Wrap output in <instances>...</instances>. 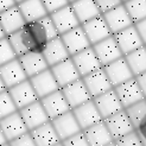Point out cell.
I'll list each match as a JSON object with an SVG mask.
<instances>
[{
	"label": "cell",
	"mask_w": 146,
	"mask_h": 146,
	"mask_svg": "<svg viewBox=\"0 0 146 146\" xmlns=\"http://www.w3.org/2000/svg\"><path fill=\"white\" fill-rule=\"evenodd\" d=\"M60 36L51 17L27 21L18 31L6 36L17 57L26 52H42L48 42Z\"/></svg>",
	"instance_id": "cell-1"
},
{
	"label": "cell",
	"mask_w": 146,
	"mask_h": 146,
	"mask_svg": "<svg viewBox=\"0 0 146 146\" xmlns=\"http://www.w3.org/2000/svg\"><path fill=\"white\" fill-rule=\"evenodd\" d=\"M50 121L52 123V126L61 141L82 131L71 109L56 116L54 119H51Z\"/></svg>",
	"instance_id": "cell-2"
},
{
	"label": "cell",
	"mask_w": 146,
	"mask_h": 146,
	"mask_svg": "<svg viewBox=\"0 0 146 146\" xmlns=\"http://www.w3.org/2000/svg\"><path fill=\"white\" fill-rule=\"evenodd\" d=\"M21 118H23L25 125L27 127L29 131H31L36 127H38L40 125H43V123H45L48 121H50L49 116L45 112L44 107L42 106L40 101L37 100L32 102V104L27 105L23 108L18 109Z\"/></svg>",
	"instance_id": "cell-3"
},
{
	"label": "cell",
	"mask_w": 146,
	"mask_h": 146,
	"mask_svg": "<svg viewBox=\"0 0 146 146\" xmlns=\"http://www.w3.org/2000/svg\"><path fill=\"white\" fill-rule=\"evenodd\" d=\"M92 48L94 50V52H95L96 57L99 58L102 67H105V65L112 63L113 61L123 56L120 48L116 44L113 35L105 38L104 40L96 43V44L92 45Z\"/></svg>",
	"instance_id": "cell-4"
},
{
	"label": "cell",
	"mask_w": 146,
	"mask_h": 146,
	"mask_svg": "<svg viewBox=\"0 0 146 146\" xmlns=\"http://www.w3.org/2000/svg\"><path fill=\"white\" fill-rule=\"evenodd\" d=\"M113 37L116 42V44H118V46L120 48L123 56L144 45V43L140 38L139 33H138L134 24L123 29V30H121L119 32L114 33Z\"/></svg>",
	"instance_id": "cell-5"
},
{
	"label": "cell",
	"mask_w": 146,
	"mask_h": 146,
	"mask_svg": "<svg viewBox=\"0 0 146 146\" xmlns=\"http://www.w3.org/2000/svg\"><path fill=\"white\" fill-rule=\"evenodd\" d=\"M114 90H115L116 95H118L123 108H126L131 105L135 104V102L145 99L135 77H132V78L127 80V81L122 82L121 84L114 87Z\"/></svg>",
	"instance_id": "cell-6"
},
{
	"label": "cell",
	"mask_w": 146,
	"mask_h": 146,
	"mask_svg": "<svg viewBox=\"0 0 146 146\" xmlns=\"http://www.w3.org/2000/svg\"><path fill=\"white\" fill-rule=\"evenodd\" d=\"M102 17L106 20L112 35L119 32L133 24V21L131 19L123 4H120L116 7H114V9L102 13Z\"/></svg>",
	"instance_id": "cell-7"
},
{
	"label": "cell",
	"mask_w": 146,
	"mask_h": 146,
	"mask_svg": "<svg viewBox=\"0 0 146 146\" xmlns=\"http://www.w3.org/2000/svg\"><path fill=\"white\" fill-rule=\"evenodd\" d=\"M93 101H94V104H95L99 113L101 114L102 119H106L108 116H111L123 109L114 88L102 93L101 95L93 98Z\"/></svg>",
	"instance_id": "cell-8"
},
{
	"label": "cell",
	"mask_w": 146,
	"mask_h": 146,
	"mask_svg": "<svg viewBox=\"0 0 146 146\" xmlns=\"http://www.w3.org/2000/svg\"><path fill=\"white\" fill-rule=\"evenodd\" d=\"M49 16L52 19L58 35H63L65 32L70 31L71 29L81 25L70 4L63 6L62 9L57 10L52 13H50Z\"/></svg>",
	"instance_id": "cell-9"
},
{
	"label": "cell",
	"mask_w": 146,
	"mask_h": 146,
	"mask_svg": "<svg viewBox=\"0 0 146 146\" xmlns=\"http://www.w3.org/2000/svg\"><path fill=\"white\" fill-rule=\"evenodd\" d=\"M60 89L62 90L63 95L71 109L92 100V96L88 89H87V87L84 86L82 78H78L76 81L62 87Z\"/></svg>",
	"instance_id": "cell-10"
},
{
	"label": "cell",
	"mask_w": 146,
	"mask_h": 146,
	"mask_svg": "<svg viewBox=\"0 0 146 146\" xmlns=\"http://www.w3.org/2000/svg\"><path fill=\"white\" fill-rule=\"evenodd\" d=\"M71 111L74 113L75 118H76V120H77L78 125L82 131L104 120L101 114L99 113L95 104H94L93 99L84 102L82 105L77 106V107H75V108H72Z\"/></svg>",
	"instance_id": "cell-11"
},
{
	"label": "cell",
	"mask_w": 146,
	"mask_h": 146,
	"mask_svg": "<svg viewBox=\"0 0 146 146\" xmlns=\"http://www.w3.org/2000/svg\"><path fill=\"white\" fill-rule=\"evenodd\" d=\"M104 122L106 123L113 140L119 139L122 135L134 131V126L132 125V122H131L128 115L126 114L125 109H122V111L104 119Z\"/></svg>",
	"instance_id": "cell-12"
},
{
	"label": "cell",
	"mask_w": 146,
	"mask_h": 146,
	"mask_svg": "<svg viewBox=\"0 0 146 146\" xmlns=\"http://www.w3.org/2000/svg\"><path fill=\"white\" fill-rule=\"evenodd\" d=\"M70 57H71L72 62H74V64H75L78 74L81 75V77L88 75V74H90V72L95 71L100 68H102L99 58L96 57V55H95V52H94L92 46L80 51V52L72 55Z\"/></svg>",
	"instance_id": "cell-13"
},
{
	"label": "cell",
	"mask_w": 146,
	"mask_h": 146,
	"mask_svg": "<svg viewBox=\"0 0 146 146\" xmlns=\"http://www.w3.org/2000/svg\"><path fill=\"white\" fill-rule=\"evenodd\" d=\"M102 68H104L109 82L112 83L113 88L121 84L122 82L127 81V80L134 77L132 70H131V68L128 67V64H127L123 56L118 58V60L113 61L112 63L105 65V67H102Z\"/></svg>",
	"instance_id": "cell-14"
},
{
	"label": "cell",
	"mask_w": 146,
	"mask_h": 146,
	"mask_svg": "<svg viewBox=\"0 0 146 146\" xmlns=\"http://www.w3.org/2000/svg\"><path fill=\"white\" fill-rule=\"evenodd\" d=\"M81 26L92 45L104 40L105 38L109 37V36H112V32L109 30L106 20L102 17V14L81 24Z\"/></svg>",
	"instance_id": "cell-15"
},
{
	"label": "cell",
	"mask_w": 146,
	"mask_h": 146,
	"mask_svg": "<svg viewBox=\"0 0 146 146\" xmlns=\"http://www.w3.org/2000/svg\"><path fill=\"white\" fill-rule=\"evenodd\" d=\"M29 80H30V82L33 87L36 94H37L38 99H42V98H44V96L49 95V94L60 89V86H58L50 68L40 71L39 74L30 77Z\"/></svg>",
	"instance_id": "cell-16"
},
{
	"label": "cell",
	"mask_w": 146,
	"mask_h": 146,
	"mask_svg": "<svg viewBox=\"0 0 146 146\" xmlns=\"http://www.w3.org/2000/svg\"><path fill=\"white\" fill-rule=\"evenodd\" d=\"M7 90H9L14 105H16V107L18 109L39 100L29 78H26L25 81L20 82L16 86L11 87V88H9Z\"/></svg>",
	"instance_id": "cell-17"
},
{
	"label": "cell",
	"mask_w": 146,
	"mask_h": 146,
	"mask_svg": "<svg viewBox=\"0 0 146 146\" xmlns=\"http://www.w3.org/2000/svg\"><path fill=\"white\" fill-rule=\"evenodd\" d=\"M81 78H82L84 86L87 87V89H88L92 99L98 95H101L102 93L113 88V86L109 82L104 68H100L95 71L90 72L88 75L82 76Z\"/></svg>",
	"instance_id": "cell-18"
},
{
	"label": "cell",
	"mask_w": 146,
	"mask_h": 146,
	"mask_svg": "<svg viewBox=\"0 0 146 146\" xmlns=\"http://www.w3.org/2000/svg\"><path fill=\"white\" fill-rule=\"evenodd\" d=\"M60 36H61V38H62V40H63L64 45L67 48L70 56L92 46L90 42L88 40V38H87V36H86L81 25L71 29L70 31L65 32L63 35H60Z\"/></svg>",
	"instance_id": "cell-19"
},
{
	"label": "cell",
	"mask_w": 146,
	"mask_h": 146,
	"mask_svg": "<svg viewBox=\"0 0 146 146\" xmlns=\"http://www.w3.org/2000/svg\"><path fill=\"white\" fill-rule=\"evenodd\" d=\"M50 70L54 74L60 88L76 81L78 78H81V75L78 74L71 57L52 65V67H50Z\"/></svg>",
	"instance_id": "cell-20"
},
{
	"label": "cell",
	"mask_w": 146,
	"mask_h": 146,
	"mask_svg": "<svg viewBox=\"0 0 146 146\" xmlns=\"http://www.w3.org/2000/svg\"><path fill=\"white\" fill-rule=\"evenodd\" d=\"M39 101H40L42 106L44 107L50 120L71 109L61 89H58L54 93L49 94V95L39 99Z\"/></svg>",
	"instance_id": "cell-21"
},
{
	"label": "cell",
	"mask_w": 146,
	"mask_h": 146,
	"mask_svg": "<svg viewBox=\"0 0 146 146\" xmlns=\"http://www.w3.org/2000/svg\"><path fill=\"white\" fill-rule=\"evenodd\" d=\"M0 128H1L3 133L5 134L7 141H11L16 139L17 137L29 132L19 111L0 119Z\"/></svg>",
	"instance_id": "cell-22"
},
{
	"label": "cell",
	"mask_w": 146,
	"mask_h": 146,
	"mask_svg": "<svg viewBox=\"0 0 146 146\" xmlns=\"http://www.w3.org/2000/svg\"><path fill=\"white\" fill-rule=\"evenodd\" d=\"M0 76H1L7 89L25 81L27 78L18 57L3 65H0Z\"/></svg>",
	"instance_id": "cell-23"
},
{
	"label": "cell",
	"mask_w": 146,
	"mask_h": 146,
	"mask_svg": "<svg viewBox=\"0 0 146 146\" xmlns=\"http://www.w3.org/2000/svg\"><path fill=\"white\" fill-rule=\"evenodd\" d=\"M42 54L44 56L49 67H52V65L70 57L68 50L65 48L64 43L61 38V36H57V37L49 40L45 48L43 49Z\"/></svg>",
	"instance_id": "cell-24"
},
{
	"label": "cell",
	"mask_w": 146,
	"mask_h": 146,
	"mask_svg": "<svg viewBox=\"0 0 146 146\" xmlns=\"http://www.w3.org/2000/svg\"><path fill=\"white\" fill-rule=\"evenodd\" d=\"M26 23L21 14L18 5H14L10 9L0 12V25L6 36L18 31Z\"/></svg>",
	"instance_id": "cell-25"
},
{
	"label": "cell",
	"mask_w": 146,
	"mask_h": 146,
	"mask_svg": "<svg viewBox=\"0 0 146 146\" xmlns=\"http://www.w3.org/2000/svg\"><path fill=\"white\" fill-rule=\"evenodd\" d=\"M18 60L21 64V67H23L27 78L50 68L42 52H26L18 56Z\"/></svg>",
	"instance_id": "cell-26"
},
{
	"label": "cell",
	"mask_w": 146,
	"mask_h": 146,
	"mask_svg": "<svg viewBox=\"0 0 146 146\" xmlns=\"http://www.w3.org/2000/svg\"><path fill=\"white\" fill-rule=\"evenodd\" d=\"M89 146H105L114 141L104 120L82 131Z\"/></svg>",
	"instance_id": "cell-27"
},
{
	"label": "cell",
	"mask_w": 146,
	"mask_h": 146,
	"mask_svg": "<svg viewBox=\"0 0 146 146\" xmlns=\"http://www.w3.org/2000/svg\"><path fill=\"white\" fill-rule=\"evenodd\" d=\"M29 132H30L33 141L37 146H52L61 141L51 121L43 123V125L29 131Z\"/></svg>",
	"instance_id": "cell-28"
},
{
	"label": "cell",
	"mask_w": 146,
	"mask_h": 146,
	"mask_svg": "<svg viewBox=\"0 0 146 146\" xmlns=\"http://www.w3.org/2000/svg\"><path fill=\"white\" fill-rule=\"evenodd\" d=\"M70 5L76 14L80 24H83L101 14L95 0H75V1L70 3Z\"/></svg>",
	"instance_id": "cell-29"
},
{
	"label": "cell",
	"mask_w": 146,
	"mask_h": 146,
	"mask_svg": "<svg viewBox=\"0 0 146 146\" xmlns=\"http://www.w3.org/2000/svg\"><path fill=\"white\" fill-rule=\"evenodd\" d=\"M17 5L26 23L38 20L49 14L42 0H24Z\"/></svg>",
	"instance_id": "cell-30"
},
{
	"label": "cell",
	"mask_w": 146,
	"mask_h": 146,
	"mask_svg": "<svg viewBox=\"0 0 146 146\" xmlns=\"http://www.w3.org/2000/svg\"><path fill=\"white\" fill-rule=\"evenodd\" d=\"M123 57H125L128 67L132 70L134 77L140 75L141 72L146 71V48L145 45L125 55Z\"/></svg>",
	"instance_id": "cell-31"
},
{
	"label": "cell",
	"mask_w": 146,
	"mask_h": 146,
	"mask_svg": "<svg viewBox=\"0 0 146 146\" xmlns=\"http://www.w3.org/2000/svg\"><path fill=\"white\" fill-rule=\"evenodd\" d=\"M122 4L125 5L133 24L146 18V0H127Z\"/></svg>",
	"instance_id": "cell-32"
},
{
	"label": "cell",
	"mask_w": 146,
	"mask_h": 146,
	"mask_svg": "<svg viewBox=\"0 0 146 146\" xmlns=\"http://www.w3.org/2000/svg\"><path fill=\"white\" fill-rule=\"evenodd\" d=\"M123 109H125L126 114L128 115V118L135 129V127L139 125L140 121L146 116V98Z\"/></svg>",
	"instance_id": "cell-33"
},
{
	"label": "cell",
	"mask_w": 146,
	"mask_h": 146,
	"mask_svg": "<svg viewBox=\"0 0 146 146\" xmlns=\"http://www.w3.org/2000/svg\"><path fill=\"white\" fill-rule=\"evenodd\" d=\"M18 108L14 105V102L10 95L9 90H4L0 93V119L17 112Z\"/></svg>",
	"instance_id": "cell-34"
},
{
	"label": "cell",
	"mask_w": 146,
	"mask_h": 146,
	"mask_svg": "<svg viewBox=\"0 0 146 146\" xmlns=\"http://www.w3.org/2000/svg\"><path fill=\"white\" fill-rule=\"evenodd\" d=\"M14 58H17V55L11 45L7 37L0 39V65H3L7 62H10Z\"/></svg>",
	"instance_id": "cell-35"
},
{
	"label": "cell",
	"mask_w": 146,
	"mask_h": 146,
	"mask_svg": "<svg viewBox=\"0 0 146 146\" xmlns=\"http://www.w3.org/2000/svg\"><path fill=\"white\" fill-rule=\"evenodd\" d=\"M114 143L116 146H143L135 131H132V132L122 135L119 139L114 140Z\"/></svg>",
	"instance_id": "cell-36"
},
{
	"label": "cell",
	"mask_w": 146,
	"mask_h": 146,
	"mask_svg": "<svg viewBox=\"0 0 146 146\" xmlns=\"http://www.w3.org/2000/svg\"><path fill=\"white\" fill-rule=\"evenodd\" d=\"M63 146H89L88 141H87L86 137L83 134V132H78L74 135H71L67 139H64L61 141Z\"/></svg>",
	"instance_id": "cell-37"
},
{
	"label": "cell",
	"mask_w": 146,
	"mask_h": 146,
	"mask_svg": "<svg viewBox=\"0 0 146 146\" xmlns=\"http://www.w3.org/2000/svg\"><path fill=\"white\" fill-rule=\"evenodd\" d=\"M9 144H10V146H37L36 143L33 141L30 132H26L24 134L17 137L16 139L9 141Z\"/></svg>",
	"instance_id": "cell-38"
},
{
	"label": "cell",
	"mask_w": 146,
	"mask_h": 146,
	"mask_svg": "<svg viewBox=\"0 0 146 146\" xmlns=\"http://www.w3.org/2000/svg\"><path fill=\"white\" fill-rule=\"evenodd\" d=\"M42 1H43V4H44L49 14L62 9V7L65 6V5L70 4L69 0H42Z\"/></svg>",
	"instance_id": "cell-39"
},
{
	"label": "cell",
	"mask_w": 146,
	"mask_h": 146,
	"mask_svg": "<svg viewBox=\"0 0 146 146\" xmlns=\"http://www.w3.org/2000/svg\"><path fill=\"white\" fill-rule=\"evenodd\" d=\"M95 3L98 5V7H99L101 14L109 11V10H112V9H114V7H116L120 4H122L121 0H95Z\"/></svg>",
	"instance_id": "cell-40"
},
{
	"label": "cell",
	"mask_w": 146,
	"mask_h": 146,
	"mask_svg": "<svg viewBox=\"0 0 146 146\" xmlns=\"http://www.w3.org/2000/svg\"><path fill=\"white\" fill-rule=\"evenodd\" d=\"M135 132L139 137V139L143 144V146H146V116L140 121V123L135 127Z\"/></svg>",
	"instance_id": "cell-41"
},
{
	"label": "cell",
	"mask_w": 146,
	"mask_h": 146,
	"mask_svg": "<svg viewBox=\"0 0 146 146\" xmlns=\"http://www.w3.org/2000/svg\"><path fill=\"white\" fill-rule=\"evenodd\" d=\"M134 26H135L138 33H139V36H140L144 45H146V18L141 19L140 21L134 23Z\"/></svg>",
	"instance_id": "cell-42"
},
{
	"label": "cell",
	"mask_w": 146,
	"mask_h": 146,
	"mask_svg": "<svg viewBox=\"0 0 146 146\" xmlns=\"http://www.w3.org/2000/svg\"><path fill=\"white\" fill-rule=\"evenodd\" d=\"M135 80H137L138 84H139V87H140V89H141V92L144 94V96L146 98V71L141 72L140 75L135 76Z\"/></svg>",
	"instance_id": "cell-43"
},
{
	"label": "cell",
	"mask_w": 146,
	"mask_h": 146,
	"mask_svg": "<svg viewBox=\"0 0 146 146\" xmlns=\"http://www.w3.org/2000/svg\"><path fill=\"white\" fill-rule=\"evenodd\" d=\"M14 5H17L16 0H0V12L10 9V7H12Z\"/></svg>",
	"instance_id": "cell-44"
},
{
	"label": "cell",
	"mask_w": 146,
	"mask_h": 146,
	"mask_svg": "<svg viewBox=\"0 0 146 146\" xmlns=\"http://www.w3.org/2000/svg\"><path fill=\"white\" fill-rule=\"evenodd\" d=\"M6 143H7V139H6L5 134L3 133L1 128H0V146H1V145H4V144H6Z\"/></svg>",
	"instance_id": "cell-45"
},
{
	"label": "cell",
	"mask_w": 146,
	"mask_h": 146,
	"mask_svg": "<svg viewBox=\"0 0 146 146\" xmlns=\"http://www.w3.org/2000/svg\"><path fill=\"white\" fill-rule=\"evenodd\" d=\"M6 89H7V88H6V86H5L4 81H3L1 76H0V93H1V92H4V90H6Z\"/></svg>",
	"instance_id": "cell-46"
},
{
	"label": "cell",
	"mask_w": 146,
	"mask_h": 146,
	"mask_svg": "<svg viewBox=\"0 0 146 146\" xmlns=\"http://www.w3.org/2000/svg\"><path fill=\"white\" fill-rule=\"evenodd\" d=\"M4 37H6V35H5L4 30H3V27H1V25H0V39H1V38H4Z\"/></svg>",
	"instance_id": "cell-47"
},
{
	"label": "cell",
	"mask_w": 146,
	"mask_h": 146,
	"mask_svg": "<svg viewBox=\"0 0 146 146\" xmlns=\"http://www.w3.org/2000/svg\"><path fill=\"white\" fill-rule=\"evenodd\" d=\"M105 146H116V145H115L114 141H112V143H109V144H107V145H105Z\"/></svg>",
	"instance_id": "cell-48"
},
{
	"label": "cell",
	"mask_w": 146,
	"mask_h": 146,
	"mask_svg": "<svg viewBox=\"0 0 146 146\" xmlns=\"http://www.w3.org/2000/svg\"><path fill=\"white\" fill-rule=\"evenodd\" d=\"M52 146H63V145H62V143L60 141V143H57V144H55V145H52Z\"/></svg>",
	"instance_id": "cell-49"
},
{
	"label": "cell",
	"mask_w": 146,
	"mask_h": 146,
	"mask_svg": "<svg viewBox=\"0 0 146 146\" xmlns=\"http://www.w3.org/2000/svg\"><path fill=\"white\" fill-rule=\"evenodd\" d=\"M21 1H24V0H16V3H17V4H19V3H21Z\"/></svg>",
	"instance_id": "cell-50"
},
{
	"label": "cell",
	"mask_w": 146,
	"mask_h": 146,
	"mask_svg": "<svg viewBox=\"0 0 146 146\" xmlns=\"http://www.w3.org/2000/svg\"><path fill=\"white\" fill-rule=\"evenodd\" d=\"M1 146H10V144H9V141H7L6 144H4V145H1Z\"/></svg>",
	"instance_id": "cell-51"
},
{
	"label": "cell",
	"mask_w": 146,
	"mask_h": 146,
	"mask_svg": "<svg viewBox=\"0 0 146 146\" xmlns=\"http://www.w3.org/2000/svg\"><path fill=\"white\" fill-rule=\"evenodd\" d=\"M72 1H75V0H69V3H72Z\"/></svg>",
	"instance_id": "cell-52"
},
{
	"label": "cell",
	"mask_w": 146,
	"mask_h": 146,
	"mask_svg": "<svg viewBox=\"0 0 146 146\" xmlns=\"http://www.w3.org/2000/svg\"><path fill=\"white\" fill-rule=\"evenodd\" d=\"M121 1H122V3H125V1H127V0H121Z\"/></svg>",
	"instance_id": "cell-53"
},
{
	"label": "cell",
	"mask_w": 146,
	"mask_h": 146,
	"mask_svg": "<svg viewBox=\"0 0 146 146\" xmlns=\"http://www.w3.org/2000/svg\"><path fill=\"white\" fill-rule=\"evenodd\" d=\"M145 48H146V45H145Z\"/></svg>",
	"instance_id": "cell-54"
}]
</instances>
